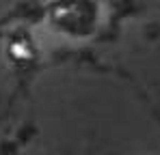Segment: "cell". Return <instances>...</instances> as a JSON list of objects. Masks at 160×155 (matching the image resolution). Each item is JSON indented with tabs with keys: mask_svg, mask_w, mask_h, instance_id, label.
I'll return each mask as SVG.
<instances>
[{
	"mask_svg": "<svg viewBox=\"0 0 160 155\" xmlns=\"http://www.w3.org/2000/svg\"><path fill=\"white\" fill-rule=\"evenodd\" d=\"M11 54L15 56V58H28L30 56V50H28V45L24 41H15V43H11Z\"/></svg>",
	"mask_w": 160,
	"mask_h": 155,
	"instance_id": "obj_1",
	"label": "cell"
}]
</instances>
